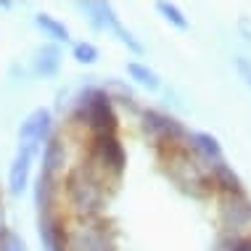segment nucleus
Segmentation results:
<instances>
[{
	"label": "nucleus",
	"mask_w": 251,
	"mask_h": 251,
	"mask_svg": "<svg viewBox=\"0 0 251 251\" xmlns=\"http://www.w3.org/2000/svg\"><path fill=\"white\" fill-rule=\"evenodd\" d=\"M64 164V146H61V140H48V146H45V153H43V172L45 175H56V169Z\"/></svg>",
	"instance_id": "obj_13"
},
{
	"label": "nucleus",
	"mask_w": 251,
	"mask_h": 251,
	"mask_svg": "<svg viewBox=\"0 0 251 251\" xmlns=\"http://www.w3.org/2000/svg\"><path fill=\"white\" fill-rule=\"evenodd\" d=\"M66 251H117L108 230L98 222H82L66 233Z\"/></svg>",
	"instance_id": "obj_3"
},
{
	"label": "nucleus",
	"mask_w": 251,
	"mask_h": 251,
	"mask_svg": "<svg viewBox=\"0 0 251 251\" xmlns=\"http://www.w3.org/2000/svg\"><path fill=\"white\" fill-rule=\"evenodd\" d=\"M72 56H74V61H79V64H96L98 61V48L93 43H77L72 48Z\"/></svg>",
	"instance_id": "obj_15"
},
{
	"label": "nucleus",
	"mask_w": 251,
	"mask_h": 251,
	"mask_svg": "<svg viewBox=\"0 0 251 251\" xmlns=\"http://www.w3.org/2000/svg\"><path fill=\"white\" fill-rule=\"evenodd\" d=\"M50 127H53V122H50L48 108H35V111H29L24 117L22 127H19V148H22V151H29L35 156L37 148L50 138Z\"/></svg>",
	"instance_id": "obj_4"
},
{
	"label": "nucleus",
	"mask_w": 251,
	"mask_h": 251,
	"mask_svg": "<svg viewBox=\"0 0 251 251\" xmlns=\"http://www.w3.org/2000/svg\"><path fill=\"white\" fill-rule=\"evenodd\" d=\"M143 125L148 132H153L161 143H177V140L185 135V127L180 125L175 117H167V114L159 111H146L143 114Z\"/></svg>",
	"instance_id": "obj_6"
},
{
	"label": "nucleus",
	"mask_w": 251,
	"mask_h": 251,
	"mask_svg": "<svg viewBox=\"0 0 251 251\" xmlns=\"http://www.w3.org/2000/svg\"><path fill=\"white\" fill-rule=\"evenodd\" d=\"M66 191H69V199L77 209L93 214L100 209V201H103V185L98 182V177L90 172L87 167H79L69 175V182H66Z\"/></svg>",
	"instance_id": "obj_2"
},
{
	"label": "nucleus",
	"mask_w": 251,
	"mask_h": 251,
	"mask_svg": "<svg viewBox=\"0 0 251 251\" xmlns=\"http://www.w3.org/2000/svg\"><path fill=\"white\" fill-rule=\"evenodd\" d=\"M61 66V50L56 45H43L35 53V72L43 74V77H53Z\"/></svg>",
	"instance_id": "obj_8"
},
{
	"label": "nucleus",
	"mask_w": 251,
	"mask_h": 251,
	"mask_svg": "<svg viewBox=\"0 0 251 251\" xmlns=\"http://www.w3.org/2000/svg\"><path fill=\"white\" fill-rule=\"evenodd\" d=\"M127 74L135 79L138 85L148 87V90H156L161 82H159V74H156L153 69H148L146 64H140V61H127Z\"/></svg>",
	"instance_id": "obj_12"
},
{
	"label": "nucleus",
	"mask_w": 251,
	"mask_h": 251,
	"mask_svg": "<svg viewBox=\"0 0 251 251\" xmlns=\"http://www.w3.org/2000/svg\"><path fill=\"white\" fill-rule=\"evenodd\" d=\"M212 180L217 182V185L225 188L227 193H233V196H243L241 180L235 177V172L225 164V161H217V164H212Z\"/></svg>",
	"instance_id": "obj_10"
},
{
	"label": "nucleus",
	"mask_w": 251,
	"mask_h": 251,
	"mask_svg": "<svg viewBox=\"0 0 251 251\" xmlns=\"http://www.w3.org/2000/svg\"><path fill=\"white\" fill-rule=\"evenodd\" d=\"M35 24L40 26V29L45 32L48 37H53V40H61V43H69V26H66L61 19H56V16H50V13H37L35 16Z\"/></svg>",
	"instance_id": "obj_11"
},
{
	"label": "nucleus",
	"mask_w": 251,
	"mask_h": 251,
	"mask_svg": "<svg viewBox=\"0 0 251 251\" xmlns=\"http://www.w3.org/2000/svg\"><path fill=\"white\" fill-rule=\"evenodd\" d=\"M0 251H26L24 241L11 230H0Z\"/></svg>",
	"instance_id": "obj_16"
},
{
	"label": "nucleus",
	"mask_w": 251,
	"mask_h": 251,
	"mask_svg": "<svg viewBox=\"0 0 251 251\" xmlns=\"http://www.w3.org/2000/svg\"><path fill=\"white\" fill-rule=\"evenodd\" d=\"M93 153H96V161L106 172H111L114 177H119L125 172L127 156L125 148H122L117 135H96V146H93Z\"/></svg>",
	"instance_id": "obj_5"
},
{
	"label": "nucleus",
	"mask_w": 251,
	"mask_h": 251,
	"mask_svg": "<svg viewBox=\"0 0 251 251\" xmlns=\"http://www.w3.org/2000/svg\"><path fill=\"white\" fill-rule=\"evenodd\" d=\"M156 11H159L161 16H164L167 22H169V24H175V26H177V29H188V19H185V13H182V11H180L175 3L159 0V3H156Z\"/></svg>",
	"instance_id": "obj_14"
},
{
	"label": "nucleus",
	"mask_w": 251,
	"mask_h": 251,
	"mask_svg": "<svg viewBox=\"0 0 251 251\" xmlns=\"http://www.w3.org/2000/svg\"><path fill=\"white\" fill-rule=\"evenodd\" d=\"M235 66H238L241 77L246 79V85L251 87V61H249V58H243V56H238V58H235Z\"/></svg>",
	"instance_id": "obj_17"
},
{
	"label": "nucleus",
	"mask_w": 251,
	"mask_h": 251,
	"mask_svg": "<svg viewBox=\"0 0 251 251\" xmlns=\"http://www.w3.org/2000/svg\"><path fill=\"white\" fill-rule=\"evenodd\" d=\"M29 169H32V153L19 148V153L13 156L11 169H8V191L13 196L24 193L26 182H29Z\"/></svg>",
	"instance_id": "obj_7"
},
{
	"label": "nucleus",
	"mask_w": 251,
	"mask_h": 251,
	"mask_svg": "<svg viewBox=\"0 0 251 251\" xmlns=\"http://www.w3.org/2000/svg\"><path fill=\"white\" fill-rule=\"evenodd\" d=\"M77 114L87 122V127L96 135H117L119 119H117V111H114L111 96H108L106 90L90 87L82 96V100H79Z\"/></svg>",
	"instance_id": "obj_1"
},
{
	"label": "nucleus",
	"mask_w": 251,
	"mask_h": 251,
	"mask_svg": "<svg viewBox=\"0 0 251 251\" xmlns=\"http://www.w3.org/2000/svg\"><path fill=\"white\" fill-rule=\"evenodd\" d=\"M188 140H191V146L199 151L206 161H222V148L220 143H217V138L214 135H209V132H191L188 135Z\"/></svg>",
	"instance_id": "obj_9"
}]
</instances>
